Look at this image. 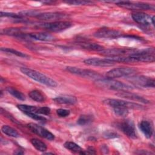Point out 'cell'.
Returning a JSON list of instances; mask_svg holds the SVG:
<instances>
[{"instance_id":"37","label":"cell","mask_w":155,"mask_h":155,"mask_svg":"<svg viewBox=\"0 0 155 155\" xmlns=\"http://www.w3.org/2000/svg\"><path fill=\"white\" fill-rule=\"evenodd\" d=\"M104 135V136L106 138H114V137H117L118 136V135L116 133L112 131H106Z\"/></svg>"},{"instance_id":"16","label":"cell","mask_w":155,"mask_h":155,"mask_svg":"<svg viewBox=\"0 0 155 155\" xmlns=\"http://www.w3.org/2000/svg\"><path fill=\"white\" fill-rule=\"evenodd\" d=\"M131 17L136 22L141 25H148L151 23V17L148 14L141 12L133 13L131 15Z\"/></svg>"},{"instance_id":"19","label":"cell","mask_w":155,"mask_h":155,"mask_svg":"<svg viewBox=\"0 0 155 155\" xmlns=\"http://www.w3.org/2000/svg\"><path fill=\"white\" fill-rule=\"evenodd\" d=\"M53 100L57 104L66 105H73L78 101L76 97L71 95H63L57 96Z\"/></svg>"},{"instance_id":"29","label":"cell","mask_w":155,"mask_h":155,"mask_svg":"<svg viewBox=\"0 0 155 155\" xmlns=\"http://www.w3.org/2000/svg\"><path fill=\"white\" fill-rule=\"evenodd\" d=\"M17 107L19 110H21L25 114H26L27 113H36V111L38 108L35 106L28 105H26V104H18V105H17Z\"/></svg>"},{"instance_id":"30","label":"cell","mask_w":155,"mask_h":155,"mask_svg":"<svg viewBox=\"0 0 155 155\" xmlns=\"http://www.w3.org/2000/svg\"><path fill=\"white\" fill-rule=\"evenodd\" d=\"M1 50L2 51H4V52H7V53H11V54H15L17 56H19V57H21V58H29L30 56L24 53H22L21 51H18V50H14L13 48H3L2 47L1 48Z\"/></svg>"},{"instance_id":"12","label":"cell","mask_w":155,"mask_h":155,"mask_svg":"<svg viewBox=\"0 0 155 155\" xmlns=\"http://www.w3.org/2000/svg\"><path fill=\"white\" fill-rule=\"evenodd\" d=\"M136 49L133 48H109L104 49L100 51L102 54L106 56L107 57L111 56H124L125 54H129L130 55L136 51Z\"/></svg>"},{"instance_id":"23","label":"cell","mask_w":155,"mask_h":155,"mask_svg":"<svg viewBox=\"0 0 155 155\" xmlns=\"http://www.w3.org/2000/svg\"><path fill=\"white\" fill-rule=\"evenodd\" d=\"M28 96L33 101L39 102H44L46 99V97L44 94H43L41 91L38 90H34L31 91L28 93Z\"/></svg>"},{"instance_id":"25","label":"cell","mask_w":155,"mask_h":155,"mask_svg":"<svg viewBox=\"0 0 155 155\" xmlns=\"http://www.w3.org/2000/svg\"><path fill=\"white\" fill-rule=\"evenodd\" d=\"M30 142L33 145V146L37 150L39 151L44 152V151H46L47 149V147L46 144L44 142H42L41 140H39L38 139L33 138L30 140Z\"/></svg>"},{"instance_id":"5","label":"cell","mask_w":155,"mask_h":155,"mask_svg":"<svg viewBox=\"0 0 155 155\" xmlns=\"http://www.w3.org/2000/svg\"><path fill=\"white\" fill-rule=\"evenodd\" d=\"M136 70L131 67H119L111 69L106 73L107 78L114 79L122 77H128L134 75Z\"/></svg>"},{"instance_id":"34","label":"cell","mask_w":155,"mask_h":155,"mask_svg":"<svg viewBox=\"0 0 155 155\" xmlns=\"http://www.w3.org/2000/svg\"><path fill=\"white\" fill-rule=\"evenodd\" d=\"M0 16L1 17H10V18H13L15 19H20L22 18V16L20 15H17L16 13H9V12H1L0 13Z\"/></svg>"},{"instance_id":"27","label":"cell","mask_w":155,"mask_h":155,"mask_svg":"<svg viewBox=\"0 0 155 155\" xmlns=\"http://www.w3.org/2000/svg\"><path fill=\"white\" fill-rule=\"evenodd\" d=\"M6 90L10 93L11 95H12L15 98L21 100V101H25V95L21 91H18L16 88L12 87H8L6 88Z\"/></svg>"},{"instance_id":"10","label":"cell","mask_w":155,"mask_h":155,"mask_svg":"<svg viewBox=\"0 0 155 155\" xmlns=\"http://www.w3.org/2000/svg\"><path fill=\"white\" fill-rule=\"evenodd\" d=\"M27 128L35 134L49 140L54 139V136L46 128L34 123H29L27 125Z\"/></svg>"},{"instance_id":"7","label":"cell","mask_w":155,"mask_h":155,"mask_svg":"<svg viewBox=\"0 0 155 155\" xmlns=\"http://www.w3.org/2000/svg\"><path fill=\"white\" fill-rule=\"evenodd\" d=\"M104 103L106 105H108L113 108L116 107H125L128 109H142L143 107L140 104L134 103L132 102H128L117 99H107L104 100Z\"/></svg>"},{"instance_id":"26","label":"cell","mask_w":155,"mask_h":155,"mask_svg":"<svg viewBox=\"0 0 155 155\" xmlns=\"http://www.w3.org/2000/svg\"><path fill=\"white\" fill-rule=\"evenodd\" d=\"M64 147L67 148V150H69L70 151L74 152V153H77L79 154H81V153L83 151L82 148L76 144V143L73 142H70V141H67L65 142L64 145Z\"/></svg>"},{"instance_id":"32","label":"cell","mask_w":155,"mask_h":155,"mask_svg":"<svg viewBox=\"0 0 155 155\" xmlns=\"http://www.w3.org/2000/svg\"><path fill=\"white\" fill-rule=\"evenodd\" d=\"M25 114L27 115L29 117H30L34 120H38V121L42 122H45L47 120L45 117H44V116H41L35 113H27Z\"/></svg>"},{"instance_id":"22","label":"cell","mask_w":155,"mask_h":155,"mask_svg":"<svg viewBox=\"0 0 155 155\" xmlns=\"http://www.w3.org/2000/svg\"><path fill=\"white\" fill-rule=\"evenodd\" d=\"M79 46L86 50H93V51H101L104 50V47L102 45H101L96 43H92L88 42H82L79 44Z\"/></svg>"},{"instance_id":"9","label":"cell","mask_w":155,"mask_h":155,"mask_svg":"<svg viewBox=\"0 0 155 155\" xmlns=\"http://www.w3.org/2000/svg\"><path fill=\"white\" fill-rule=\"evenodd\" d=\"M116 4L122 8L131 10H151L154 9V6L151 4L144 2H134L131 1H118L116 2Z\"/></svg>"},{"instance_id":"35","label":"cell","mask_w":155,"mask_h":155,"mask_svg":"<svg viewBox=\"0 0 155 155\" xmlns=\"http://www.w3.org/2000/svg\"><path fill=\"white\" fill-rule=\"evenodd\" d=\"M56 113L59 117H65L68 116L70 114V111L68 110L63 109V108H59V109L56 110Z\"/></svg>"},{"instance_id":"1","label":"cell","mask_w":155,"mask_h":155,"mask_svg":"<svg viewBox=\"0 0 155 155\" xmlns=\"http://www.w3.org/2000/svg\"><path fill=\"white\" fill-rule=\"evenodd\" d=\"M97 86L110 90L117 91H128L133 89V87L128 84L116 81L111 78H101L95 81Z\"/></svg>"},{"instance_id":"11","label":"cell","mask_w":155,"mask_h":155,"mask_svg":"<svg viewBox=\"0 0 155 155\" xmlns=\"http://www.w3.org/2000/svg\"><path fill=\"white\" fill-rule=\"evenodd\" d=\"M97 38L106 39H116L122 36V33L118 30L108 28H102L98 30L94 33Z\"/></svg>"},{"instance_id":"2","label":"cell","mask_w":155,"mask_h":155,"mask_svg":"<svg viewBox=\"0 0 155 155\" xmlns=\"http://www.w3.org/2000/svg\"><path fill=\"white\" fill-rule=\"evenodd\" d=\"M20 70L23 74L41 84L51 87H56L58 86V83L54 80L41 72L26 67H21Z\"/></svg>"},{"instance_id":"36","label":"cell","mask_w":155,"mask_h":155,"mask_svg":"<svg viewBox=\"0 0 155 155\" xmlns=\"http://www.w3.org/2000/svg\"><path fill=\"white\" fill-rule=\"evenodd\" d=\"M50 111H51V110L49 107H39L38 108L36 113L41 114H44V115H48L50 113Z\"/></svg>"},{"instance_id":"15","label":"cell","mask_w":155,"mask_h":155,"mask_svg":"<svg viewBox=\"0 0 155 155\" xmlns=\"http://www.w3.org/2000/svg\"><path fill=\"white\" fill-rule=\"evenodd\" d=\"M67 15L61 12H46V13H39L36 18L40 20L43 21H54L59 20L65 18Z\"/></svg>"},{"instance_id":"21","label":"cell","mask_w":155,"mask_h":155,"mask_svg":"<svg viewBox=\"0 0 155 155\" xmlns=\"http://www.w3.org/2000/svg\"><path fill=\"white\" fill-rule=\"evenodd\" d=\"M1 33L6 35L13 36L19 38H22V39H24V37L26 35V33H23L22 29L18 28H5L2 30Z\"/></svg>"},{"instance_id":"3","label":"cell","mask_w":155,"mask_h":155,"mask_svg":"<svg viewBox=\"0 0 155 155\" xmlns=\"http://www.w3.org/2000/svg\"><path fill=\"white\" fill-rule=\"evenodd\" d=\"M128 56L134 58L137 62H153L155 60L154 49L153 48L136 50L134 53Z\"/></svg>"},{"instance_id":"28","label":"cell","mask_w":155,"mask_h":155,"mask_svg":"<svg viewBox=\"0 0 155 155\" xmlns=\"http://www.w3.org/2000/svg\"><path fill=\"white\" fill-rule=\"evenodd\" d=\"M94 120V117L92 115L82 114L79 116L77 120V124L79 125H85L90 124Z\"/></svg>"},{"instance_id":"13","label":"cell","mask_w":155,"mask_h":155,"mask_svg":"<svg viewBox=\"0 0 155 155\" xmlns=\"http://www.w3.org/2000/svg\"><path fill=\"white\" fill-rule=\"evenodd\" d=\"M119 127L128 137L131 139H136L137 137L134 124L132 120L130 119L124 120L119 124Z\"/></svg>"},{"instance_id":"18","label":"cell","mask_w":155,"mask_h":155,"mask_svg":"<svg viewBox=\"0 0 155 155\" xmlns=\"http://www.w3.org/2000/svg\"><path fill=\"white\" fill-rule=\"evenodd\" d=\"M28 38L31 39L41 41H51L54 39V36L48 33H31L28 34Z\"/></svg>"},{"instance_id":"31","label":"cell","mask_w":155,"mask_h":155,"mask_svg":"<svg viewBox=\"0 0 155 155\" xmlns=\"http://www.w3.org/2000/svg\"><path fill=\"white\" fill-rule=\"evenodd\" d=\"M114 113L119 116L125 117L127 116L128 114V109L125 107H116L113 108Z\"/></svg>"},{"instance_id":"6","label":"cell","mask_w":155,"mask_h":155,"mask_svg":"<svg viewBox=\"0 0 155 155\" xmlns=\"http://www.w3.org/2000/svg\"><path fill=\"white\" fill-rule=\"evenodd\" d=\"M66 69L71 73L78 75L84 78L93 79H94L95 81L102 78L101 74L94 70L84 69V68H81L76 67H67Z\"/></svg>"},{"instance_id":"14","label":"cell","mask_w":155,"mask_h":155,"mask_svg":"<svg viewBox=\"0 0 155 155\" xmlns=\"http://www.w3.org/2000/svg\"><path fill=\"white\" fill-rule=\"evenodd\" d=\"M85 64L92 66H99V67H109L113 66L115 64V62L108 59L107 58L105 59H100L98 58H91L86 59L84 61Z\"/></svg>"},{"instance_id":"8","label":"cell","mask_w":155,"mask_h":155,"mask_svg":"<svg viewBox=\"0 0 155 155\" xmlns=\"http://www.w3.org/2000/svg\"><path fill=\"white\" fill-rule=\"evenodd\" d=\"M72 25L71 22L67 21H56L44 23L41 25V27L50 31L59 32L70 28Z\"/></svg>"},{"instance_id":"24","label":"cell","mask_w":155,"mask_h":155,"mask_svg":"<svg viewBox=\"0 0 155 155\" xmlns=\"http://www.w3.org/2000/svg\"><path fill=\"white\" fill-rule=\"evenodd\" d=\"M1 130L3 133L8 136H11L13 137H18L20 136L19 133L15 129L7 125H3L1 128Z\"/></svg>"},{"instance_id":"20","label":"cell","mask_w":155,"mask_h":155,"mask_svg":"<svg viewBox=\"0 0 155 155\" xmlns=\"http://www.w3.org/2000/svg\"><path fill=\"white\" fill-rule=\"evenodd\" d=\"M139 128L147 138H150L153 133V128L152 124L148 120H142L139 125Z\"/></svg>"},{"instance_id":"4","label":"cell","mask_w":155,"mask_h":155,"mask_svg":"<svg viewBox=\"0 0 155 155\" xmlns=\"http://www.w3.org/2000/svg\"><path fill=\"white\" fill-rule=\"evenodd\" d=\"M127 80L137 87H152L155 86V81L153 78L145 76L140 75H132L128 77Z\"/></svg>"},{"instance_id":"38","label":"cell","mask_w":155,"mask_h":155,"mask_svg":"<svg viewBox=\"0 0 155 155\" xmlns=\"http://www.w3.org/2000/svg\"><path fill=\"white\" fill-rule=\"evenodd\" d=\"M151 24H152L153 25H154V16H153L151 17Z\"/></svg>"},{"instance_id":"33","label":"cell","mask_w":155,"mask_h":155,"mask_svg":"<svg viewBox=\"0 0 155 155\" xmlns=\"http://www.w3.org/2000/svg\"><path fill=\"white\" fill-rule=\"evenodd\" d=\"M65 2L70 5H88L93 3L92 1H65Z\"/></svg>"},{"instance_id":"17","label":"cell","mask_w":155,"mask_h":155,"mask_svg":"<svg viewBox=\"0 0 155 155\" xmlns=\"http://www.w3.org/2000/svg\"><path fill=\"white\" fill-rule=\"evenodd\" d=\"M117 96H119L120 97L126 98L128 99H130L132 101H137V102H140L144 104H148L149 101L147 99L144 98L143 97H142L137 94L133 93L131 92H128L127 91H120L117 94H116Z\"/></svg>"}]
</instances>
